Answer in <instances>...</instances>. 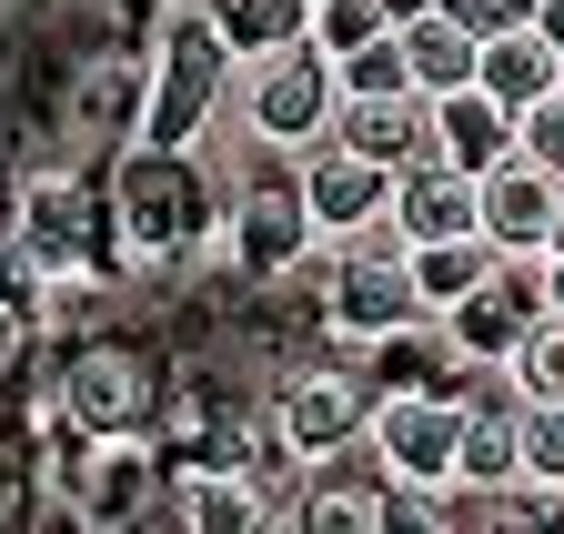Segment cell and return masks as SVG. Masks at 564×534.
I'll use <instances>...</instances> for the list:
<instances>
[{
	"label": "cell",
	"mask_w": 564,
	"mask_h": 534,
	"mask_svg": "<svg viewBox=\"0 0 564 534\" xmlns=\"http://www.w3.org/2000/svg\"><path fill=\"white\" fill-rule=\"evenodd\" d=\"M373 464L403 494H454L464 464V393L454 383H393L373 393Z\"/></svg>",
	"instance_id": "6da1fadb"
},
{
	"label": "cell",
	"mask_w": 564,
	"mask_h": 534,
	"mask_svg": "<svg viewBox=\"0 0 564 534\" xmlns=\"http://www.w3.org/2000/svg\"><path fill=\"white\" fill-rule=\"evenodd\" d=\"M242 111H252V142H272V152H313L323 131H333V111H343L333 51H323V41H293V51L252 61V81H242Z\"/></svg>",
	"instance_id": "7a4b0ae2"
},
{
	"label": "cell",
	"mask_w": 564,
	"mask_h": 534,
	"mask_svg": "<svg viewBox=\"0 0 564 534\" xmlns=\"http://www.w3.org/2000/svg\"><path fill=\"white\" fill-rule=\"evenodd\" d=\"M293 192H303V212H313V232H323V242H364V232H383V222H393V172H383L373 152L333 142V131L303 152Z\"/></svg>",
	"instance_id": "3957f363"
},
{
	"label": "cell",
	"mask_w": 564,
	"mask_h": 534,
	"mask_svg": "<svg viewBox=\"0 0 564 534\" xmlns=\"http://www.w3.org/2000/svg\"><path fill=\"white\" fill-rule=\"evenodd\" d=\"M364 434H373V393L352 373H293L282 404H272V444L293 464H333L343 444H364Z\"/></svg>",
	"instance_id": "277c9868"
},
{
	"label": "cell",
	"mask_w": 564,
	"mask_h": 534,
	"mask_svg": "<svg viewBox=\"0 0 564 534\" xmlns=\"http://www.w3.org/2000/svg\"><path fill=\"white\" fill-rule=\"evenodd\" d=\"M393 232L403 242H454V232H484V182L444 152H423L393 172Z\"/></svg>",
	"instance_id": "5b68a950"
},
{
	"label": "cell",
	"mask_w": 564,
	"mask_h": 534,
	"mask_svg": "<svg viewBox=\"0 0 564 534\" xmlns=\"http://www.w3.org/2000/svg\"><path fill=\"white\" fill-rule=\"evenodd\" d=\"M554 203H564V182L544 172V162H494L484 172V242L494 252H544V232H554Z\"/></svg>",
	"instance_id": "8992f818"
},
{
	"label": "cell",
	"mask_w": 564,
	"mask_h": 534,
	"mask_svg": "<svg viewBox=\"0 0 564 534\" xmlns=\"http://www.w3.org/2000/svg\"><path fill=\"white\" fill-rule=\"evenodd\" d=\"M333 142H352V152H373L383 172H403V162L434 152V101H423V91H364V101L333 111Z\"/></svg>",
	"instance_id": "52a82bcc"
},
{
	"label": "cell",
	"mask_w": 564,
	"mask_h": 534,
	"mask_svg": "<svg viewBox=\"0 0 564 534\" xmlns=\"http://www.w3.org/2000/svg\"><path fill=\"white\" fill-rule=\"evenodd\" d=\"M223 21H202V11H182L172 21V72H162V101H152V142L162 152H182L192 142V111H202V81L223 72Z\"/></svg>",
	"instance_id": "ba28073f"
},
{
	"label": "cell",
	"mask_w": 564,
	"mask_h": 534,
	"mask_svg": "<svg viewBox=\"0 0 564 534\" xmlns=\"http://www.w3.org/2000/svg\"><path fill=\"white\" fill-rule=\"evenodd\" d=\"M514 131H524V121H514V101H494L484 81H464V91H444V101H434V152H444V162H464L474 182H484L494 162H514Z\"/></svg>",
	"instance_id": "9c48e42d"
},
{
	"label": "cell",
	"mask_w": 564,
	"mask_h": 534,
	"mask_svg": "<svg viewBox=\"0 0 564 534\" xmlns=\"http://www.w3.org/2000/svg\"><path fill=\"white\" fill-rule=\"evenodd\" d=\"M494 101H514V111H534L544 91H564V51L534 31V21H505V31H484V72H474Z\"/></svg>",
	"instance_id": "30bf717a"
},
{
	"label": "cell",
	"mask_w": 564,
	"mask_h": 534,
	"mask_svg": "<svg viewBox=\"0 0 564 534\" xmlns=\"http://www.w3.org/2000/svg\"><path fill=\"white\" fill-rule=\"evenodd\" d=\"M494 262H505V252H494L484 232H454V242H403V273H413V293H423V313H434V323L494 283Z\"/></svg>",
	"instance_id": "8fae6325"
},
{
	"label": "cell",
	"mask_w": 564,
	"mask_h": 534,
	"mask_svg": "<svg viewBox=\"0 0 564 534\" xmlns=\"http://www.w3.org/2000/svg\"><path fill=\"white\" fill-rule=\"evenodd\" d=\"M403 61H413V91L444 101V91H464L484 72V31L464 11H423V21H403Z\"/></svg>",
	"instance_id": "7c38bea8"
},
{
	"label": "cell",
	"mask_w": 564,
	"mask_h": 534,
	"mask_svg": "<svg viewBox=\"0 0 564 534\" xmlns=\"http://www.w3.org/2000/svg\"><path fill=\"white\" fill-rule=\"evenodd\" d=\"M61 414L82 424V434H131V414H141V373L121 363V353H82L70 363V383H61Z\"/></svg>",
	"instance_id": "4fadbf2b"
},
{
	"label": "cell",
	"mask_w": 564,
	"mask_h": 534,
	"mask_svg": "<svg viewBox=\"0 0 564 534\" xmlns=\"http://www.w3.org/2000/svg\"><path fill=\"white\" fill-rule=\"evenodd\" d=\"M323 232L303 212V192H252L242 203V273H282V262H303Z\"/></svg>",
	"instance_id": "5bb4252c"
},
{
	"label": "cell",
	"mask_w": 564,
	"mask_h": 534,
	"mask_svg": "<svg viewBox=\"0 0 564 534\" xmlns=\"http://www.w3.org/2000/svg\"><path fill=\"white\" fill-rule=\"evenodd\" d=\"M212 21H223V41L242 61H272V51L313 41V0H212Z\"/></svg>",
	"instance_id": "9a60e30c"
},
{
	"label": "cell",
	"mask_w": 564,
	"mask_h": 534,
	"mask_svg": "<svg viewBox=\"0 0 564 534\" xmlns=\"http://www.w3.org/2000/svg\"><path fill=\"white\" fill-rule=\"evenodd\" d=\"M182 514H192L202 534H242V524L262 514V494L242 484V464H202V475L182 484Z\"/></svg>",
	"instance_id": "2e32d148"
},
{
	"label": "cell",
	"mask_w": 564,
	"mask_h": 534,
	"mask_svg": "<svg viewBox=\"0 0 564 534\" xmlns=\"http://www.w3.org/2000/svg\"><path fill=\"white\" fill-rule=\"evenodd\" d=\"M505 373H514V393H524V404H564V313H544V323L524 333Z\"/></svg>",
	"instance_id": "e0dca14e"
},
{
	"label": "cell",
	"mask_w": 564,
	"mask_h": 534,
	"mask_svg": "<svg viewBox=\"0 0 564 534\" xmlns=\"http://www.w3.org/2000/svg\"><path fill=\"white\" fill-rule=\"evenodd\" d=\"M333 81H343V101H364V91H413L403 31H383V41H364V51H343V61H333Z\"/></svg>",
	"instance_id": "ac0fdd59"
},
{
	"label": "cell",
	"mask_w": 564,
	"mask_h": 534,
	"mask_svg": "<svg viewBox=\"0 0 564 534\" xmlns=\"http://www.w3.org/2000/svg\"><path fill=\"white\" fill-rule=\"evenodd\" d=\"M21 232H31V252H41V262H70V232H82V192H70V182H41L31 203H21Z\"/></svg>",
	"instance_id": "d6986e66"
},
{
	"label": "cell",
	"mask_w": 564,
	"mask_h": 534,
	"mask_svg": "<svg viewBox=\"0 0 564 534\" xmlns=\"http://www.w3.org/2000/svg\"><path fill=\"white\" fill-rule=\"evenodd\" d=\"M393 31V11L383 0H313V41L343 61V51H364V41H383Z\"/></svg>",
	"instance_id": "ffe728a7"
},
{
	"label": "cell",
	"mask_w": 564,
	"mask_h": 534,
	"mask_svg": "<svg viewBox=\"0 0 564 534\" xmlns=\"http://www.w3.org/2000/svg\"><path fill=\"white\" fill-rule=\"evenodd\" d=\"M524 484L564 494V404H524Z\"/></svg>",
	"instance_id": "44dd1931"
},
{
	"label": "cell",
	"mask_w": 564,
	"mask_h": 534,
	"mask_svg": "<svg viewBox=\"0 0 564 534\" xmlns=\"http://www.w3.org/2000/svg\"><path fill=\"white\" fill-rule=\"evenodd\" d=\"M514 121H524V131H514V152H524V162H544V172L564 182V91H544V101H534V111H514Z\"/></svg>",
	"instance_id": "7402d4cb"
},
{
	"label": "cell",
	"mask_w": 564,
	"mask_h": 534,
	"mask_svg": "<svg viewBox=\"0 0 564 534\" xmlns=\"http://www.w3.org/2000/svg\"><path fill=\"white\" fill-rule=\"evenodd\" d=\"M313 534H352V524H383V494H313L303 504Z\"/></svg>",
	"instance_id": "603a6c76"
},
{
	"label": "cell",
	"mask_w": 564,
	"mask_h": 534,
	"mask_svg": "<svg viewBox=\"0 0 564 534\" xmlns=\"http://www.w3.org/2000/svg\"><path fill=\"white\" fill-rule=\"evenodd\" d=\"M534 31H544V41L564 51V0H534Z\"/></svg>",
	"instance_id": "cb8c5ba5"
},
{
	"label": "cell",
	"mask_w": 564,
	"mask_h": 534,
	"mask_svg": "<svg viewBox=\"0 0 564 534\" xmlns=\"http://www.w3.org/2000/svg\"><path fill=\"white\" fill-rule=\"evenodd\" d=\"M544 313H564V252H544Z\"/></svg>",
	"instance_id": "d4e9b609"
},
{
	"label": "cell",
	"mask_w": 564,
	"mask_h": 534,
	"mask_svg": "<svg viewBox=\"0 0 564 534\" xmlns=\"http://www.w3.org/2000/svg\"><path fill=\"white\" fill-rule=\"evenodd\" d=\"M383 11H393V31H403V21H423V11H444V0H383Z\"/></svg>",
	"instance_id": "484cf974"
},
{
	"label": "cell",
	"mask_w": 564,
	"mask_h": 534,
	"mask_svg": "<svg viewBox=\"0 0 564 534\" xmlns=\"http://www.w3.org/2000/svg\"><path fill=\"white\" fill-rule=\"evenodd\" d=\"M544 252H564V203H554V232H544Z\"/></svg>",
	"instance_id": "4316f807"
},
{
	"label": "cell",
	"mask_w": 564,
	"mask_h": 534,
	"mask_svg": "<svg viewBox=\"0 0 564 534\" xmlns=\"http://www.w3.org/2000/svg\"><path fill=\"white\" fill-rule=\"evenodd\" d=\"M0 353H11V313H0Z\"/></svg>",
	"instance_id": "83f0119b"
}]
</instances>
